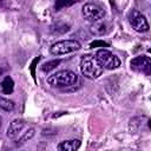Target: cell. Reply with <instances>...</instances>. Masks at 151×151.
<instances>
[{
    "instance_id": "19",
    "label": "cell",
    "mask_w": 151,
    "mask_h": 151,
    "mask_svg": "<svg viewBox=\"0 0 151 151\" xmlns=\"http://www.w3.org/2000/svg\"><path fill=\"white\" fill-rule=\"evenodd\" d=\"M0 126H1V120H0Z\"/></svg>"
},
{
    "instance_id": "3",
    "label": "cell",
    "mask_w": 151,
    "mask_h": 151,
    "mask_svg": "<svg viewBox=\"0 0 151 151\" xmlns=\"http://www.w3.org/2000/svg\"><path fill=\"white\" fill-rule=\"evenodd\" d=\"M81 14L85 20L90 22H99L105 17V9L94 2H87L81 8Z\"/></svg>"
},
{
    "instance_id": "18",
    "label": "cell",
    "mask_w": 151,
    "mask_h": 151,
    "mask_svg": "<svg viewBox=\"0 0 151 151\" xmlns=\"http://www.w3.org/2000/svg\"><path fill=\"white\" fill-rule=\"evenodd\" d=\"M2 72H4V70H2V68H1V67H0V74H1V73H2Z\"/></svg>"
},
{
    "instance_id": "16",
    "label": "cell",
    "mask_w": 151,
    "mask_h": 151,
    "mask_svg": "<svg viewBox=\"0 0 151 151\" xmlns=\"http://www.w3.org/2000/svg\"><path fill=\"white\" fill-rule=\"evenodd\" d=\"M107 46H109V44L105 42V41H101V40H94L90 44V47H92V48H94V47H107Z\"/></svg>"
},
{
    "instance_id": "7",
    "label": "cell",
    "mask_w": 151,
    "mask_h": 151,
    "mask_svg": "<svg viewBox=\"0 0 151 151\" xmlns=\"http://www.w3.org/2000/svg\"><path fill=\"white\" fill-rule=\"evenodd\" d=\"M131 68L136 72H140L144 74H150L151 71V60L146 55H138L133 58L130 63Z\"/></svg>"
},
{
    "instance_id": "10",
    "label": "cell",
    "mask_w": 151,
    "mask_h": 151,
    "mask_svg": "<svg viewBox=\"0 0 151 151\" xmlns=\"http://www.w3.org/2000/svg\"><path fill=\"white\" fill-rule=\"evenodd\" d=\"M0 87H1V91L4 94H11L14 90V81L13 79L9 77V76H6L4 78V80L1 81L0 84Z\"/></svg>"
},
{
    "instance_id": "11",
    "label": "cell",
    "mask_w": 151,
    "mask_h": 151,
    "mask_svg": "<svg viewBox=\"0 0 151 151\" xmlns=\"http://www.w3.org/2000/svg\"><path fill=\"white\" fill-rule=\"evenodd\" d=\"M0 109H1V110H5V111H7V112L13 111V109H14V103H13L12 100L7 99V98L0 97Z\"/></svg>"
},
{
    "instance_id": "13",
    "label": "cell",
    "mask_w": 151,
    "mask_h": 151,
    "mask_svg": "<svg viewBox=\"0 0 151 151\" xmlns=\"http://www.w3.org/2000/svg\"><path fill=\"white\" fill-rule=\"evenodd\" d=\"M59 64H60V60H51V61L45 63V64L42 65L41 70H42L44 72H50V71H52L53 68H55Z\"/></svg>"
},
{
    "instance_id": "6",
    "label": "cell",
    "mask_w": 151,
    "mask_h": 151,
    "mask_svg": "<svg viewBox=\"0 0 151 151\" xmlns=\"http://www.w3.org/2000/svg\"><path fill=\"white\" fill-rule=\"evenodd\" d=\"M129 22L132 26V28L139 33H145L150 28L146 18L137 9H132L129 13Z\"/></svg>"
},
{
    "instance_id": "1",
    "label": "cell",
    "mask_w": 151,
    "mask_h": 151,
    "mask_svg": "<svg viewBox=\"0 0 151 151\" xmlns=\"http://www.w3.org/2000/svg\"><path fill=\"white\" fill-rule=\"evenodd\" d=\"M80 71L81 74L87 79H97L101 76L104 68L97 60L96 55L86 54L81 58L80 61Z\"/></svg>"
},
{
    "instance_id": "12",
    "label": "cell",
    "mask_w": 151,
    "mask_h": 151,
    "mask_svg": "<svg viewBox=\"0 0 151 151\" xmlns=\"http://www.w3.org/2000/svg\"><path fill=\"white\" fill-rule=\"evenodd\" d=\"M91 32L94 33V34H104L106 32L105 29V24L103 22H94L92 26H91Z\"/></svg>"
},
{
    "instance_id": "9",
    "label": "cell",
    "mask_w": 151,
    "mask_h": 151,
    "mask_svg": "<svg viewBox=\"0 0 151 151\" xmlns=\"http://www.w3.org/2000/svg\"><path fill=\"white\" fill-rule=\"evenodd\" d=\"M79 147H80L79 139L63 140L58 144V151H77Z\"/></svg>"
},
{
    "instance_id": "2",
    "label": "cell",
    "mask_w": 151,
    "mask_h": 151,
    "mask_svg": "<svg viewBox=\"0 0 151 151\" xmlns=\"http://www.w3.org/2000/svg\"><path fill=\"white\" fill-rule=\"evenodd\" d=\"M47 83L58 88H65V87H71L78 83V76L70 71V70H63L53 73L47 78Z\"/></svg>"
},
{
    "instance_id": "17",
    "label": "cell",
    "mask_w": 151,
    "mask_h": 151,
    "mask_svg": "<svg viewBox=\"0 0 151 151\" xmlns=\"http://www.w3.org/2000/svg\"><path fill=\"white\" fill-rule=\"evenodd\" d=\"M40 60V57H37L33 61H32V65H31V72H32V76H33V78H35V73H34V68H35V64L38 63Z\"/></svg>"
},
{
    "instance_id": "4",
    "label": "cell",
    "mask_w": 151,
    "mask_h": 151,
    "mask_svg": "<svg viewBox=\"0 0 151 151\" xmlns=\"http://www.w3.org/2000/svg\"><path fill=\"white\" fill-rule=\"evenodd\" d=\"M80 47H81V45L77 40H61V41L54 42L51 46L50 52L53 55H61V54L76 52V51L80 50Z\"/></svg>"
},
{
    "instance_id": "15",
    "label": "cell",
    "mask_w": 151,
    "mask_h": 151,
    "mask_svg": "<svg viewBox=\"0 0 151 151\" xmlns=\"http://www.w3.org/2000/svg\"><path fill=\"white\" fill-rule=\"evenodd\" d=\"M74 2H66V1H57L54 7H55V11H60L63 7H68V6H72Z\"/></svg>"
},
{
    "instance_id": "5",
    "label": "cell",
    "mask_w": 151,
    "mask_h": 151,
    "mask_svg": "<svg viewBox=\"0 0 151 151\" xmlns=\"http://www.w3.org/2000/svg\"><path fill=\"white\" fill-rule=\"evenodd\" d=\"M96 58L99 61V64L103 66V68L114 70V68H117V67L120 66L119 58L117 55H114L112 52H110V51H107L105 48L98 50L97 53H96Z\"/></svg>"
},
{
    "instance_id": "8",
    "label": "cell",
    "mask_w": 151,
    "mask_h": 151,
    "mask_svg": "<svg viewBox=\"0 0 151 151\" xmlns=\"http://www.w3.org/2000/svg\"><path fill=\"white\" fill-rule=\"evenodd\" d=\"M24 127H25V122L22 119H14L7 129V137L11 139L17 138Z\"/></svg>"
},
{
    "instance_id": "14",
    "label": "cell",
    "mask_w": 151,
    "mask_h": 151,
    "mask_svg": "<svg viewBox=\"0 0 151 151\" xmlns=\"http://www.w3.org/2000/svg\"><path fill=\"white\" fill-rule=\"evenodd\" d=\"M34 129H29V130H27L24 134H22V137L19 139V142H18V144L20 145V144H24V143H26L28 139H31L33 136H34Z\"/></svg>"
}]
</instances>
